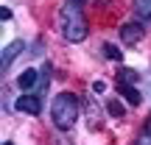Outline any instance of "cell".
<instances>
[{
  "label": "cell",
  "mask_w": 151,
  "mask_h": 145,
  "mask_svg": "<svg viewBox=\"0 0 151 145\" xmlns=\"http://www.w3.org/2000/svg\"><path fill=\"white\" fill-rule=\"evenodd\" d=\"M90 28H87V17L81 11V0H67L62 6V36L67 42H84Z\"/></svg>",
  "instance_id": "1"
},
{
  "label": "cell",
  "mask_w": 151,
  "mask_h": 145,
  "mask_svg": "<svg viewBox=\"0 0 151 145\" xmlns=\"http://www.w3.org/2000/svg\"><path fill=\"white\" fill-rule=\"evenodd\" d=\"M81 114V103L73 92H59L53 98V106H50V117H53V126L59 131H70L76 123H78Z\"/></svg>",
  "instance_id": "2"
},
{
  "label": "cell",
  "mask_w": 151,
  "mask_h": 145,
  "mask_svg": "<svg viewBox=\"0 0 151 145\" xmlns=\"http://www.w3.org/2000/svg\"><path fill=\"white\" fill-rule=\"evenodd\" d=\"M17 112H25V114H39V109H42V98L37 95V92H28V95H20L17 98Z\"/></svg>",
  "instance_id": "3"
},
{
  "label": "cell",
  "mask_w": 151,
  "mask_h": 145,
  "mask_svg": "<svg viewBox=\"0 0 151 145\" xmlns=\"http://www.w3.org/2000/svg\"><path fill=\"white\" fill-rule=\"evenodd\" d=\"M143 36H146V28L137 25V22H126V25H120V39H123V45H137Z\"/></svg>",
  "instance_id": "4"
},
{
  "label": "cell",
  "mask_w": 151,
  "mask_h": 145,
  "mask_svg": "<svg viewBox=\"0 0 151 145\" xmlns=\"http://www.w3.org/2000/svg\"><path fill=\"white\" fill-rule=\"evenodd\" d=\"M20 50H22V42H20V39H14L11 45H6V48H3V59H0V70H3V73H9L11 61L20 56Z\"/></svg>",
  "instance_id": "5"
},
{
  "label": "cell",
  "mask_w": 151,
  "mask_h": 145,
  "mask_svg": "<svg viewBox=\"0 0 151 145\" xmlns=\"http://www.w3.org/2000/svg\"><path fill=\"white\" fill-rule=\"evenodd\" d=\"M39 78H42V73L31 67V70H25V73L20 75V78H17V86H20V89H25V92H31V89L37 92V84H39Z\"/></svg>",
  "instance_id": "6"
},
{
  "label": "cell",
  "mask_w": 151,
  "mask_h": 145,
  "mask_svg": "<svg viewBox=\"0 0 151 145\" xmlns=\"http://www.w3.org/2000/svg\"><path fill=\"white\" fill-rule=\"evenodd\" d=\"M118 89H120V95H123L132 106H140V103H143V95H140V89H137L134 84H123V81H120Z\"/></svg>",
  "instance_id": "7"
},
{
  "label": "cell",
  "mask_w": 151,
  "mask_h": 145,
  "mask_svg": "<svg viewBox=\"0 0 151 145\" xmlns=\"http://www.w3.org/2000/svg\"><path fill=\"white\" fill-rule=\"evenodd\" d=\"M134 11L143 20H151V0H134Z\"/></svg>",
  "instance_id": "8"
},
{
  "label": "cell",
  "mask_w": 151,
  "mask_h": 145,
  "mask_svg": "<svg viewBox=\"0 0 151 145\" xmlns=\"http://www.w3.org/2000/svg\"><path fill=\"white\" fill-rule=\"evenodd\" d=\"M104 56L112 59V61H120V59H123V50H118L115 45H104Z\"/></svg>",
  "instance_id": "9"
},
{
  "label": "cell",
  "mask_w": 151,
  "mask_h": 145,
  "mask_svg": "<svg viewBox=\"0 0 151 145\" xmlns=\"http://www.w3.org/2000/svg\"><path fill=\"white\" fill-rule=\"evenodd\" d=\"M106 112L112 114V117H123V103H120V101H109L106 103Z\"/></svg>",
  "instance_id": "10"
},
{
  "label": "cell",
  "mask_w": 151,
  "mask_h": 145,
  "mask_svg": "<svg viewBox=\"0 0 151 145\" xmlns=\"http://www.w3.org/2000/svg\"><path fill=\"white\" fill-rule=\"evenodd\" d=\"M120 81H123V84H134V81H137V70L123 67V70H120Z\"/></svg>",
  "instance_id": "11"
},
{
  "label": "cell",
  "mask_w": 151,
  "mask_h": 145,
  "mask_svg": "<svg viewBox=\"0 0 151 145\" xmlns=\"http://www.w3.org/2000/svg\"><path fill=\"white\" fill-rule=\"evenodd\" d=\"M92 89H95V92H98V95H101V92H104V89H106V84H104V81H95V84H92Z\"/></svg>",
  "instance_id": "12"
},
{
  "label": "cell",
  "mask_w": 151,
  "mask_h": 145,
  "mask_svg": "<svg viewBox=\"0 0 151 145\" xmlns=\"http://www.w3.org/2000/svg\"><path fill=\"white\" fill-rule=\"evenodd\" d=\"M0 20H3V22L11 20V11H9V9H0Z\"/></svg>",
  "instance_id": "13"
},
{
  "label": "cell",
  "mask_w": 151,
  "mask_h": 145,
  "mask_svg": "<svg viewBox=\"0 0 151 145\" xmlns=\"http://www.w3.org/2000/svg\"><path fill=\"white\" fill-rule=\"evenodd\" d=\"M146 137H148V140H151V120H148V123H146Z\"/></svg>",
  "instance_id": "14"
},
{
  "label": "cell",
  "mask_w": 151,
  "mask_h": 145,
  "mask_svg": "<svg viewBox=\"0 0 151 145\" xmlns=\"http://www.w3.org/2000/svg\"><path fill=\"white\" fill-rule=\"evenodd\" d=\"M3 145H11V142H9V140H6V142H3Z\"/></svg>",
  "instance_id": "15"
}]
</instances>
